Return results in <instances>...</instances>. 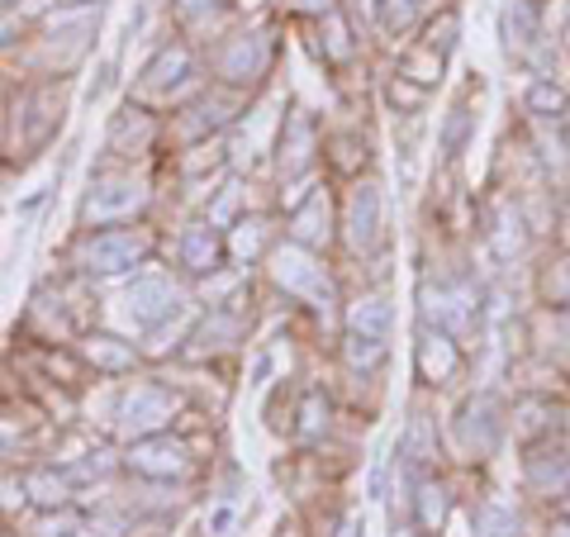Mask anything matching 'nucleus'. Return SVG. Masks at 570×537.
Listing matches in <instances>:
<instances>
[{"label": "nucleus", "instance_id": "1", "mask_svg": "<svg viewBox=\"0 0 570 537\" xmlns=\"http://www.w3.org/2000/svg\"><path fill=\"white\" fill-rule=\"evenodd\" d=\"M266 272H272L276 291H285L291 300L309 304V310H333L337 304V281L328 272L324 253H314V247H299V243H276L272 253H266Z\"/></svg>", "mask_w": 570, "mask_h": 537}, {"label": "nucleus", "instance_id": "2", "mask_svg": "<svg viewBox=\"0 0 570 537\" xmlns=\"http://www.w3.org/2000/svg\"><path fill=\"white\" fill-rule=\"evenodd\" d=\"M148 186L124 167H105L91 176V186L81 195V224L86 228H110V224H134L148 209Z\"/></svg>", "mask_w": 570, "mask_h": 537}, {"label": "nucleus", "instance_id": "3", "mask_svg": "<svg viewBox=\"0 0 570 537\" xmlns=\"http://www.w3.org/2000/svg\"><path fill=\"white\" fill-rule=\"evenodd\" d=\"M153 243L142 228L129 224H110V228H91L77 247V266L86 276H124V272H138L148 262Z\"/></svg>", "mask_w": 570, "mask_h": 537}, {"label": "nucleus", "instance_id": "4", "mask_svg": "<svg viewBox=\"0 0 570 537\" xmlns=\"http://www.w3.org/2000/svg\"><path fill=\"white\" fill-rule=\"evenodd\" d=\"M214 77H219L228 91H243V86H257L276 62V39L272 29H238L224 33L219 48H214Z\"/></svg>", "mask_w": 570, "mask_h": 537}, {"label": "nucleus", "instance_id": "5", "mask_svg": "<svg viewBox=\"0 0 570 537\" xmlns=\"http://www.w3.org/2000/svg\"><path fill=\"white\" fill-rule=\"evenodd\" d=\"M176 409H181V400H176L167 385H157V381H134V385L119 396V404H115V433H119L124 442L167 433L171 419H176Z\"/></svg>", "mask_w": 570, "mask_h": 537}, {"label": "nucleus", "instance_id": "6", "mask_svg": "<svg viewBox=\"0 0 570 537\" xmlns=\"http://www.w3.org/2000/svg\"><path fill=\"white\" fill-rule=\"evenodd\" d=\"M419 314H423V324L452 333L461 343V338H471L480 329V295L461 281H438V285L423 281L419 285Z\"/></svg>", "mask_w": 570, "mask_h": 537}, {"label": "nucleus", "instance_id": "7", "mask_svg": "<svg viewBox=\"0 0 570 537\" xmlns=\"http://www.w3.org/2000/svg\"><path fill=\"white\" fill-rule=\"evenodd\" d=\"M181 310H186L181 285L167 272H157V266H142V272H134V281L124 285V314H129L134 329H163V324H171V314H181Z\"/></svg>", "mask_w": 570, "mask_h": 537}, {"label": "nucleus", "instance_id": "8", "mask_svg": "<svg viewBox=\"0 0 570 537\" xmlns=\"http://www.w3.org/2000/svg\"><path fill=\"white\" fill-rule=\"evenodd\" d=\"M318 157H324V143H318V119L309 110H285L281 134H276V176L281 186H299L305 176H314Z\"/></svg>", "mask_w": 570, "mask_h": 537}, {"label": "nucleus", "instance_id": "9", "mask_svg": "<svg viewBox=\"0 0 570 537\" xmlns=\"http://www.w3.org/2000/svg\"><path fill=\"white\" fill-rule=\"evenodd\" d=\"M385 238V191L381 182H352L343 201V243L352 257H371Z\"/></svg>", "mask_w": 570, "mask_h": 537}, {"label": "nucleus", "instance_id": "10", "mask_svg": "<svg viewBox=\"0 0 570 537\" xmlns=\"http://www.w3.org/2000/svg\"><path fill=\"white\" fill-rule=\"evenodd\" d=\"M509 433V409L499 404L494 390H475L471 400H461L456 409V438L461 447L475 457V461H485L499 452V442H504Z\"/></svg>", "mask_w": 570, "mask_h": 537}, {"label": "nucleus", "instance_id": "11", "mask_svg": "<svg viewBox=\"0 0 570 537\" xmlns=\"http://www.w3.org/2000/svg\"><path fill=\"white\" fill-rule=\"evenodd\" d=\"M124 471H134L142 480H163V486H171V480H186L195 471V457L190 447L181 438L171 433H153V438H138L129 442V452H124Z\"/></svg>", "mask_w": 570, "mask_h": 537}, {"label": "nucleus", "instance_id": "12", "mask_svg": "<svg viewBox=\"0 0 570 537\" xmlns=\"http://www.w3.org/2000/svg\"><path fill=\"white\" fill-rule=\"evenodd\" d=\"M200 77V62H195V52L186 43H167L157 48L148 67L138 71V96H181L195 86Z\"/></svg>", "mask_w": 570, "mask_h": 537}, {"label": "nucleus", "instance_id": "13", "mask_svg": "<svg viewBox=\"0 0 570 537\" xmlns=\"http://www.w3.org/2000/svg\"><path fill=\"white\" fill-rule=\"evenodd\" d=\"M228 257V238L219 224L209 219H190L181 228V238H176V262H181L186 276H214Z\"/></svg>", "mask_w": 570, "mask_h": 537}, {"label": "nucleus", "instance_id": "14", "mask_svg": "<svg viewBox=\"0 0 570 537\" xmlns=\"http://www.w3.org/2000/svg\"><path fill=\"white\" fill-rule=\"evenodd\" d=\"M414 367H419V381L423 385H448L452 375L461 371V343H456L452 333L423 324L419 329V343H414Z\"/></svg>", "mask_w": 570, "mask_h": 537}, {"label": "nucleus", "instance_id": "15", "mask_svg": "<svg viewBox=\"0 0 570 537\" xmlns=\"http://www.w3.org/2000/svg\"><path fill=\"white\" fill-rule=\"evenodd\" d=\"M542 33H547V25L532 0H504V10H499V43H504L509 62H523L528 52L538 48Z\"/></svg>", "mask_w": 570, "mask_h": 537}, {"label": "nucleus", "instance_id": "16", "mask_svg": "<svg viewBox=\"0 0 570 537\" xmlns=\"http://www.w3.org/2000/svg\"><path fill=\"white\" fill-rule=\"evenodd\" d=\"M395 461H400V471H404V486H414V480L438 471V428H433V419H428V414L409 419L404 438L395 447Z\"/></svg>", "mask_w": 570, "mask_h": 537}, {"label": "nucleus", "instance_id": "17", "mask_svg": "<svg viewBox=\"0 0 570 537\" xmlns=\"http://www.w3.org/2000/svg\"><path fill=\"white\" fill-rule=\"evenodd\" d=\"M291 243L299 247H314V253H324V247L333 243V201H328V191H309L305 201H299L291 209Z\"/></svg>", "mask_w": 570, "mask_h": 537}, {"label": "nucleus", "instance_id": "18", "mask_svg": "<svg viewBox=\"0 0 570 537\" xmlns=\"http://www.w3.org/2000/svg\"><path fill=\"white\" fill-rule=\"evenodd\" d=\"M243 314L238 310H228V304H214V310L200 319V324H195L190 333H186V352L190 357H209V352H224V348H234L238 338H243Z\"/></svg>", "mask_w": 570, "mask_h": 537}, {"label": "nucleus", "instance_id": "19", "mask_svg": "<svg viewBox=\"0 0 570 537\" xmlns=\"http://www.w3.org/2000/svg\"><path fill=\"white\" fill-rule=\"evenodd\" d=\"M523 480L532 495H547V499H561L570 495V452H561V447H538L528 461H523Z\"/></svg>", "mask_w": 570, "mask_h": 537}, {"label": "nucleus", "instance_id": "20", "mask_svg": "<svg viewBox=\"0 0 570 537\" xmlns=\"http://www.w3.org/2000/svg\"><path fill=\"white\" fill-rule=\"evenodd\" d=\"M238 96H200L195 105H186L181 110V134L190 138V143H205L209 134H224L228 124H234V110H238Z\"/></svg>", "mask_w": 570, "mask_h": 537}, {"label": "nucleus", "instance_id": "21", "mask_svg": "<svg viewBox=\"0 0 570 537\" xmlns=\"http://www.w3.org/2000/svg\"><path fill=\"white\" fill-rule=\"evenodd\" d=\"M81 362L96 367L100 375H129L138 367V348L115 333H86L81 338Z\"/></svg>", "mask_w": 570, "mask_h": 537}, {"label": "nucleus", "instance_id": "22", "mask_svg": "<svg viewBox=\"0 0 570 537\" xmlns=\"http://www.w3.org/2000/svg\"><path fill=\"white\" fill-rule=\"evenodd\" d=\"M24 499L39 509H67L71 495H77V476H71L67 467H33L24 471Z\"/></svg>", "mask_w": 570, "mask_h": 537}, {"label": "nucleus", "instance_id": "23", "mask_svg": "<svg viewBox=\"0 0 570 537\" xmlns=\"http://www.w3.org/2000/svg\"><path fill=\"white\" fill-rule=\"evenodd\" d=\"M409 505H414V518L423 533H442V524H448V514H452L448 480H438V476L414 480V486H409Z\"/></svg>", "mask_w": 570, "mask_h": 537}, {"label": "nucleus", "instance_id": "24", "mask_svg": "<svg viewBox=\"0 0 570 537\" xmlns=\"http://www.w3.org/2000/svg\"><path fill=\"white\" fill-rule=\"evenodd\" d=\"M395 329V304L385 291H366L362 300L347 304V333H366V338H390Z\"/></svg>", "mask_w": 570, "mask_h": 537}, {"label": "nucleus", "instance_id": "25", "mask_svg": "<svg viewBox=\"0 0 570 537\" xmlns=\"http://www.w3.org/2000/svg\"><path fill=\"white\" fill-rule=\"evenodd\" d=\"M224 238H228V257H234V262H247V266L262 262V257L276 247V243H272V228H266L262 214H243V219H234Z\"/></svg>", "mask_w": 570, "mask_h": 537}, {"label": "nucleus", "instance_id": "26", "mask_svg": "<svg viewBox=\"0 0 570 537\" xmlns=\"http://www.w3.org/2000/svg\"><path fill=\"white\" fill-rule=\"evenodd\" d=\"M490 247H494L499 262H513V257L528 253V219H523L519 205H499L494 224H490Z\"/></svg>", "mask_w": 570, "mask_h": 537}, {"label": "nucleus", "instance_id": "27", "mask_svg": "<svg viewBox=\"0 0 570 537\" xmlns=\"http://www.w3.org/2000/svg\"><path fill=\"white\" fill-rule=\"evenodd\" d=\"M157 134V124L148 110H138L129 100L124 110L110 119V153H134V148H148V138Z\"/></svg>", "mask_w": 570, "mask_h": 537}, {"label": "nucleus", "instance_id": "28", "mask_svg": "<svg viewBox=\"0 0 570 537\" xmlns=\"http://www.w3.org/2000/svg\"><path fill=\"white\" fill-rule=\"evenodd\" d=\"M523 105H528L532 119H566L570 115V96H566V86L557 77H532Z\"/></svg>", "mask_w": 570, "mask_h": 537}, {"label": "nucleus", "instance_id": "29", "mask_svg": "<svg viewBox=\"0 0 570 537\" xmlns=\"http://www.w3.org/2000/svg\"><path fill=\"white\" fill-rule=\"evenodd\" d=\"M390 357V338H366V333H347L343 338V362L356 375H376Z\"/></svg>", "mask_w": 570, "mask_h": 537}, {"label": "nucleus", "instance_id": "30", "mask_svg": "<svg viewBox=\"0 0 570 537\" xmlns=\"http://www.w3.org/2000/svg\"><path fill=\"white\" fill-rule=\"evenodd\" d=\"M228 10H234V0H171L176 25L190 29V33H209V29H219Z\"/></svg>", "mask_w": 570, "mask_h": 537}, {"label": "nucleus", "instance_id": "31", "mask_svg": "<svg viewBox=\"0 0 570 537\" xmlns=\"http://www.w3.org/2000/svg\"><path fill=\"white\" fill-rule=\"evenodd\" d=\"M471 138H475V115L466 110V105H452V110L442 115V129H438V148H442V157H461Z\"/></svg>", "mask_w": 570, "mask_h": 537}, {"label": "nucleus", "instance_id": "32", "mask_svg": "<svg viewBox=\"0 0 570 537\" xmlns=\"http://www.w3.org/2000/svg\"><path fill=\"white\" fill-rule=\"evenodd\" d=\"M475 537H519V509L509 499H485L475 514Z\"/></svg>", "mask_w": 570, "mask_h": 537}, {"label": "nucleus", "instance_id": "33", "mask_svg": "<svg viewBox=\"0 0 570 537\" xmlns=\"http://www.w3.org/2000/svg\"><path fill=\"white\" fill-rule=\"evenodd\" d=\"M318 33H328V39H324V58L333 67H343V62L356 58V39H352V25L343 20V10L324 14V20H318Z\"/></svg>", "mask_w": 570, "mask_h": 537}, {"label": "nucleus", "instance_id": "34", "mask_svg": "<svg viewBox=\"0 0 570 537\" xmlns=\"http://www.w3.org/2000/svg\"><path fill=\"white\" fill-rule=\"evenodd\" d=\"M328 414H333V409H328V396H324V390H305V396H299V409H295V433L299 438H305V442H314V438H324L328 433Z\"/></svg>", "mask_w": 570, "mask_h": 537}, {"label": "nucleus", "instance_id": "35", "mask_svg": "<svg viewBox=\"0 0 570 537\" xmlns=\"http://www.w3.org/2000/svg\"><path fill=\"white\" fill-rule=\"evenodd\" d=\"M376 10H381V29L385 33H404V29H414L428 10H433V0H376Z\"/></svg>", "mask_w": 570, "mask_h": 537}, {"label": "nucleus", "instance_id": "36", "mask_svg": "<svg viewBox=\"0 0 570 537\" xmlns=\"http://www.w3.org/2000/svg\"><path fill=\"white\" fill-rule=\"evenodd\" d=\"M513 433H519V438H542V433H551V404L547 400H519V404H513Z\"/></svg>", "mask_w": 570, "mask_h": 537}, {"label": "nucleus", "instance_id": "37", "mask_svg": "<svg viewBox=\"0 0 570 537\" xmlns=\"http://www.w3.org/2000/svg\"><path fill=\"white\" fill-rule=\"evenodd\" d=\"M243 533V509L238 499H214L205 514V537H238Z\"/></svg>", "mask_w": 570, "mask_h": 537}, {"label": "nucleus", "instance_id": "38", "mask_svg": "<svg viewBox=\"0 0 570 537\" xmlns=\"http://www.w3.org/2000/svg\"><path fill=\"white\" fill-rule=\"evenodd\" d=\"M456 33H461V14L456 10H442L433 25H428V39H423V48H433L442 62H448V52L456 48Z\"/></svg>", "mask_w": 570, "mask_h": 537}, {"label": "nucleus", "instance_id": "39", "mask_svg": "<svg viewBox=\"0 0 570 537\" xmlns=\"http://www.w3.org/2000/svg\"><path fill=\"white\" fill-rule=\"evenodd\" d=\"M390 105H395L400 115H419L423 105H428V86H419V81H409V77H395L390 81Z\"/></svg>", "mask_w": 570, "mask_h": 537}, {"label": "nucleus", "instance_id": "40", "mask_svg": "<svg viewBox=\"0 0 570 537\" xmlns=\"http://www.w3.org/2000/svg\"><path fill=\"white\" fill-rule=\"evenodd\" d=\"M542 295H547V304H570V262H557L551 272L542 276Z\"/></svg>", "mask_w": 570, "mask_h": 537}, {"label": "nucleus", "instance_id": "41", "mask_svg": "<svg viewBox=\"0 0 570 537\" xmlns=\"http://www.w3.org/2000/svg\"><path fill=\"white\" fill-rule=\"evenodd\" d=\"M295 14H309V20H324V14L333 10H343V0H285Z\"/></svg>", "mask_w": 570, "mask_h": 537}, {"label": "nucleus", "instance_id": "42", "mask_svg": "<svg viewBox=\"0 0 570 537\" xmlns=\"http://www.w3.org/2000/svg\"><path fill=\"white\" fill-rule=\"evenodd\" d=\"M362 533H366V528H362V514H343L328 537H362Z\"/></svg>", "mask_w": 570, "mask_h": 537}, {"label": "nucleus", "instance_id": "43", "mask_svg": "<svg viewBox=\"0 0 570 537\" xmlns=\"http://www.w3.org/2000/svg\"><path fill=\"white\" fill-rule=\"evenodd\" d=\"M14 33H20V20H14V14H0V48H6Z\"/></svg>", "mask_w": 570, "mask_h": 537}, {"label": "nucleus", "instance_id": "44", "mask_svg": "<svg viewBox=\"0 0 570 537\" xmlns=\"http://www.w3.org/2000/svg\"><path fill=\"white\" fill-rule=\"evenodd\" d=\"M547 537H570V518H561V524H551V533Z\"/></svg>", "mask_w": 570, "mask_h": 537}, {"label": "nucleus", "instance_id": "45", "mask_svg": "<svg viewBox=\"0 0 570 537\" xmlns=\"http://www.w3.org/2000/svg\"><path fill=\"white\" fill-rule=\"evenodd\" d=\"M390 537H419V528H409V524L400 528V524H395V533H390Z\"/></svg>", "mask_w": 570, "mask_h": 537}, {"label": "nucleus", "instance_id": "46", "mask_svg": "<svg viewBox=\"0 0 570 537\" xmlns=\"http://www.w3.org/2000/svg\"><path fill=\"white\" fill-rule=\"evenodd\" d=\"M0 138H6V100H0Z\"/></svg>", "mask_w": 570, "mask_h": 537}, {"label": "nucleus", "instance_id": "47", "mask_svg": "<svg viewBox=\"0 0 570 537\" xmlns=\"http://www.w3.org/2000/svg\"><path fill=\"white\" fill-rule=\"evenodd\" d=\"M0 6H6V0H0Z\"/></svg>", "mask_w": 570, "mask_h": 537}, {"label": "nucleus", "instance_id": "48", "mask_svg": "<svg viewBox=\"0 0 570 537\" xmlns=\"http://www.w3.org/2000/svg\"><path fill=\"white\" fill-rule=\"evenodd\" d=\"M285 537H291V533H285Z\"/></svg>", "mask_w": 570, "mask_h": 537}]
</instances>
